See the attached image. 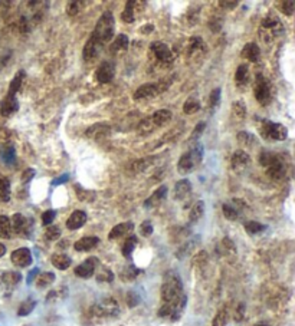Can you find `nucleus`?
<instances>
[{
	"mask_svg": "<svg viewBox=\"0 0 295 326\" xmlns=\"http://www.w3.org/2000/svg\"><path fill=\"white\" fill-rule=\"evenodd\" d=\"M161 301L163 304L159 309V316L172 318L177 321L182 316L186 307L187 298L183 292V283L176 272H167L161 284Z\"/></svg>",
	"mask_w": 295,
	"mask_h": 326,
	"instance_id": "f257e3e1",
	"label": "nucleus"
},
{
	"mask_svg": "<svg viewBox=\"0 0 295 326\" xmlns=\"http://www.w3.org/2000/svg\"><path fill=\"white\" fill-rule=\"evenodd\" d=\"M114 30H115V21H114L113 13L104 12L99 18V21L95 24V29H94L91 36L104 46L105 43H108L113 39Z\"/></svg>",
	"mask_w": 295,
	"mask_h": 326,
	"instance_id": "f03ea898",
	"label": "nucleus"
},
{
	"mask_svg": "<svg viewBox=\"0 0 295 326\" xmlns=\"http://www.w3.org/2000/svg\"><path fill=\"white\" fill-rule=\"evenodd\" d=\"M202 160H203V148L202 145L197 144L180 157L177 163V171L182 174H189L193 170H196V167L200 165Z\"/></svg>",
	"mask_w": 295,
	"mask_h": 326,
	"instance_id": "7ed1b4c3",
	"label": "nucleus"
},
{
	"mask_svg": "<svg viewBox=\"0 0 295 326\" xmlns=\"http://www.w3.org/2000/svg\"><path fill=\"white\" fill-rule=\"evenodd\" d=\"M261 134L267 140L284 141L288 138V128L278 122L264 121L261 124Z\"/></svg>",
	"mask_w": 295,
	"mask_h": 326,
	"instance_id": "20e7f679",
	"label": "nucleus"
},
{
	"mask_svg": "<svg viewBox=\"0 0 295 326\" xmlns=\"http://www.w3.org/2000/svg\"><path fill=\"white\" fill-rule=\"evenodd\" d=\"M92 312L97 318H115L120 313V307L115 299H102L92 307Z\"/></svg>",
	"mask_w": 295,
	"mask_h": 326,
	"instance_id": "39448f33",
	"label": "nucleus"
},
{
	"mask_svg": "<svg viewBox=\"0 0 295 326\" xmlns=\"http://www.w3.org/2000/svg\"><path fill=\"white\" fill-rule=\"evenodd\" d=\"M253 93L256 101L261 105H268L271 102V84L268 79H265L262 75L256 76L255 81V88H253Z\"/></svg>",
	"mask_w": 295,
	"mask_h": 326,
	"instance_id": "423d86ee",
	"label": "nucleus"
},
{
	"mask_svg": "<svg viewBox=\"0 0 295 326\" xmlns=\"http://www.w3.org/2000/svg\"><path fill=\"white\" fill-rule=\"evenodd\" d=\"M261 30H262V35L268 33L270 35L268 38H275V36H278L284 32V26L275 15H268L261 22Z\"/></svg>",
	"mask_w": 295,
	"mask_h": 326,
	"instance_id": "0eeeda50",
	"label": "nucleus"
},
{
	"mask_svg": "<svg viewBox=\"0 0 295 326\" xmlns=\"http://www.w3.org/2000/svg\"><path fill=\"white\" fill-rule=\"evenodd\" d=\"M115 76V65L113 62H102L99 64V66L95 70V79L99 84H108L111 82Z\"/></svg>",
	"mask_w": 295,
	"mask_h": 326,
	"instance_id": "6e6552de",
	"label": "nucleus"
},
{
	"mask_svg": "<svg viewBox=\"0 0 295 326\" xmlns=\"http://www.w3.org/2000/svg\"><path fill=\"white\" fill-rule=\"evenodd\" d=\"M151 52L153 55L163 64H170L174 59V53L170 47L163 42H153L151 43Z\"/></svg>",
	"mask_w": 295,
	"mask_h": 326,
	"instance_id": "1a4fd4ad",
	"label": "nucleus"
},
{
	"mask_svg": "<svg viewBox=\"0 0 295 326\" xmlns=\"http://www.w3.org/2000/svg\"><path fill=\"white\" fill-rule=\"evenodd\" d=\"M10 260L15 266L18 267H27L32 264L33 259H32V253L27 247H21V249H16L12 256H10Z\"/></svg>",
	"mask_w": 295,
	"mask_h": 326,
	"instance_id": "9d476101",
	"label": "nucleus"
},
{
	"mask_svg": "<svg viewBox=\"0 0 295 326\" xmlns=\"http://www.w3.org/2000/svg\"><path fill=\"white\" fill-rule=\"evenodd\" d=\"M101 49H102V45L99 42H97L92 36H90V39L87 41V43L84 46V52H82L84 61L85 62H94L98 58Z\"/></svg>",
	"mask_w": 295,
	"mask_h": 326,
	"instance_id": "9b49d317",
	"label": "nucleus"
},
{
	"mask_svg": "<svg viewBox=\"0 0 295 326\" xmlns=\"http://www.w3.org/2000/svg\"><path fill=\"white\" fill-rule=\"evenodd\" d=\"M98 264V260L95 257H90L87 259L84 263H81L79 266L75 267V275L78 278H82V279H88L91 278L92 275L95 273V267Z\"/></svg>",
	"mask_w": 295,
	"mask_h": 326,
	"instance_id": "f8f14e48",
	"label": "nucleus"
},
{
	"mask_svg": "<svg viewBox=\"0 0 295 326\" xmlns=\"http://www.w3.org/2000/svg\"><path fill=\"white\" fill-rule=\"evenodd\" d=\"M18 109H19V102H18L16 96L6 95V96L1 99V102H0V115H1V117H10V115H13Z\"/></svg>",
	"mask_w": 295,
	"mask_h": 326,
	"instance_id": "ddd939ff",
	"label": "nucleus"
},
{
	"mask_svg": "<svg viewBox=\"0 0 295 326\" xmlns=\"http://www.w3.org/2000/svg\"><path fill=\"white\" fill-rule=\"evenodd\" d=\"M250 164V157L249 154H246L244 150H238L232 154V158H230V165L235 171H242L245 170L248 165Z\"/></svg>",
	"mask_w": 295,
	"mask_h": 326,
	"instance_id": "4468645a",
	"label": "nucleus"
},
{
	"mask_svg": "<svg viewBox=\"0 0 295 326\" xmlns=\"http://www.w3.org/2000/svg\"><path fill=\"white\" fill-rule=\"evenodd\" d=\"M285 173H287V167L279 160V157H276L275 161L267 167V174L272 180H282L285 177Z\"/></svg>",
	"mask_w": 295,
	"mask_h": 326,
	"instance_id": "2eb2a0df",
	"label": "nucleus"
},
{
	"mask_svg": "<svg viewBox=\"0 0 295 326\" xmlns=\"http://www.w3.org/2000/svg\"><path fill=\"white\" fill-rule=\"evenodd\" d=\"M87 223V213L82 210H75L67 220V227L69 230H78Z\"/></svg>",
	"mask_w": 295,
	"mask_h": 326,
	"instance_id": "dca6fc26",
	"label": "nucleus"
},
{
	"mask_svg": "<svg viewBox=\"0 0 295 326\" xmlns=\"http://www.w3.org/2000/svg\"><path fill=\"white\" fill-rule=\"evenodd\" d=\"M98 244H99V239H98V237H95V236H87V237L79 239V240L74 244V247H75L76 252H90L92 249H95Z\"/></svg>",
	"mask_w": 295,
	"mask_h": 326,
	"instance_id": "f3484780",
	"label": "nucleus"
},
{
	"mask_svg": "<svg viewBox=\"0 0 295 326\" xmlns=\"http://www.w3.org/2000/svg\"><path fill=\"white\" fill-rule=\"evenodd\" d=\"M157 92H159V85H156V84H146V85L138 87L133 96H134V99H147V98L154 96Z\"/></svg>",
	"mask_w": 295,
	"mask_h": 326,
	"instance_id": "a211bd4d",
	"label": "nucleus"
},
{
	"mask_svg": "<svg viewBox=\"0 0 295 326\" xmlns=\"http://www.w3.org/2000/svg\"><path fill=\"white\" fill-rule=\"evenodd\" d=\"M134 230V224L130 223V221H125V223H120L117 226H114L111 229V232L108 234V239L110 240H115V239H120L125 234L131 233Z\"/></svg>",
	"mask_w": 295,
	"mask_h": 326,
	"instance_id": "6ab92c4d",
	"label": "nucleus"
},
{
	"mask_svg": "<svg viewBox=\"0 0 295 326\" xmlns=\"http://www.w3.org/2000/svg\"><path fill=\"white\" fill-rule=\"evenodd\" d=\"M0 158L7 165H12L16 161V150L12 144H3L0 147Z\"/></svg>",
	"mask_w": 295,
	"mask_h": 326,
	"instance_id": "aec40b11",
	"label": "nucleus"
},
{
	"mask_svg": "<svg viewBox=\"0 0 295 326\" xmlns=\"http://www.w3.org/2000/svg\"><path fill=\"white\" fill-rule=\"evenodd\" d=\"M190 191H192V183L189 180H180L174 186L173 196H174L176 200H183L190 194Z\"/></svg>",
	"mask_w": 295,
	"mask_h": 326,
	"instance_id": "412c9836",
	"label": "nucleus"
},
{
	"mask_svg": "<svg viewBox=\"0 0 295 326\" xmlns=\"http://www.w3.org/2000/svg\"><path fill=\"white\" fill-rule=\"evenodd\" d=\"M10 226H12V230H13L15 233L23 234L27 232V220H26V217H25L23 214H21V213H16V214L12 217Z\"/></svg>",
	"mask_w": 295,
	"mask_h": 326,
	"instance_id": "4be33fe9",
	"label": "nucleus"
},
{
	"mask_svg": "<svg viewBox=\"0 0 295 326\" xmlns=\"http://www.w3.org/2000/svg\"><path fill=\"white\" fill-rule=\"evenodd\" d=\"M259 56H261V49L256 43L250 42L246 43L244 49H242V58L248 59L249 62H258L259 61Z\"/></svg>",
	"mask_w": 295,
	"mask_h": 326,
	"instance_id": "5701e85b",
	"label": "nucleus"
},
{
	"mask_svg": "<svg viewBox=\"0 0 295 326\" xmlns=\"http://www.w3.org/2000/svg\"><path fill=\"white\" fill-rule=\"evenodd\" d=\"M249 82V65L242 64L235 72V84L238 87H245Z\"/></svg>",
	"mask_w": 295,
	"mask_h": 326,
	"instance_id": "b1692460",
	"label": "nucleus"
},
{
	"mask_svg": "<svg viewBox=\"0 0 295 326\" xmlns=\"http://www.w3.org/2000/svg\"><path fill=\"white\" fill-rule=\"evenodd\" d=\"M172 118H173L172 111H169V109H159V111H156V112L150 117V119H151V122H153L154 127H163V125H166L167 122H170Z\"/></svg>",
	"mask_w": 295,
	"mask_h": 326,
	"instance_id": "393cba45",
	"label": "nucleus"
},
{
	"mask_svg": "<svg viewBox=\"0 0 295 326\" xmlns=\"http://www.w3.org/2000/svg\"><path fill=\"white\" fill-rule=\"evenodd\" d=\"M166 194H167V187L166 186L159 187V188L156 190V193H154V194H153L150 198H147V200L144 201V207L150 209V207L157 206L161 200H164V198H166Z\"/></svg>",
	"mask_w": 295,
	"mask_h": 326,
	"instance_id": "a878e982",
	"label": "nucleus"
},
{
	"mask_svg": "<svg viewBox=\"0 0 295 326\" xmlns=\"http://www.w3.org/2000/svg\"><path fill=\"white\" fill-rule=\"evenodd\" d=\"M25 70H18L16 72V75H15V78H13V81L10 82V87H9V92L7 95H10V96H16V93L19 92V89H21V87H22V82L23 79H25Z\"/></svg>",
	"mask_w": 295,
	"mask_h": 326,
	"instance_id": "bb28decb",
	"label": "nucleus"
},
{
	"mask_svg": "<svg viewBox=\"0 0 295 326\" xmlns=\"http://www.w3.org/2000/svg\"><path fill=\"white\" fill-rule=\"evenodd\" d=\"M246 117V107L244 101H235L232 104V118L235 121H244Z\"/></svg>",
	"mask_w": 295,
	"mask_h": 326,
	"instance_id": "cd10ccee",
	"label": "nucleus"
},
{
	"mask_svg": "<svg viewBox=\"0 0 295 326\" xmlns=\"http://www.w3.org/2000/svg\"><path fill=\"white\" fill-rule=\"evenodd\" d=\"M203 214H204V201L199 200V201H196V203L192 206L190 213H189V220H190L192 223H196V221H199V220L202 218Z\"/></svg>",
	"mask_w": 295,
	"mask_h": 326,
	"instance_id": "c85d7f7f",
	"label": "nucleus"
},
{
	"mask_svg": "<svg viewBox=\"0 0 295 326\" xmlns=\"http://www.w3.org/2000/svg\"><path fill=\"white\" fill-rule=\"evenodd\" d=\"M183 111H184V114H187V115H192V114L199 112V111H200V102H199V99L195 98V96L187 98L186 102H184V105H183Z\"/></svg>",
	"mask_w": 295,
	"mask_h": 326,
	"instance_id": "c756f323",
	"label": "nucleus"
},
{
	"mask_svg": "<svg viewBox=\"0 0 295 326\" xmlns=\"http://www.w3.org/2000/svg\"><path fill=\"white\" fill-rule=\"evenodd\" d=\"M50 261H52V264H53L56 269H59V270H67L69 266H71V263H72L71 257L67 256V255H53L52 259H50Z\"/></svg>",
	"mask_w": 295,
	"mask_h": 326,
	"instance_id": "7c9ffc66",
	"label": "nucleus"
},
{
	"mask_svg": "<svg viewBox=\"0 0 295 326\" xmlns=\"http://www.w3.org/2000/svg\"><path fill=\"white\" fill-rule=\"evenodd\" d=\"M128 45H130V41H128V36L127 35H118L114 42L111 43V49L114 52H118V50H127L128 49Z\"/></svg>",
	"mask_w": 295,
	"mask_h": 326,
	"instance_id": "2f4dec72",
	"label": "nucleus"
},
{
	"mask_svg": "<svg viewBox=\"0 0 295 326\" xmlns=\"http://www.w3.org/2000/svg\"><path fill=\"white\" fill-rule=\"evenodd\" d=\"M137 241H138V240H137L136 236H130V237L125 239V241H124V244H123V249H121L123 256L125 257L131 256V253H133L134 249H136Z\"/></svg>",
	"mask_w": 295,
	"mask_h": 326,
	"instance_id": "473e14b6",
	"label": "nucleus"
},
{
	"mask_svg": "<svg viewBox=\"0 0 295 326\" xmlns=\"http://www.w3.org/2000/svg\"><path fill=\"white\" fill-rule=\"evenodd\" d=\"M222 211H223V216L230 221H235V220H238L241 217V211L236 209L233 204H230V203H225L222 206Z\"/></svg>",
	"mask_w": 295,
	"mask_h": 326,
	"instance_id": "72a5a7b5",
	"label": "nucleus"
},
{
	"mask_svg": "<svg viewBox=\"0 0 295 326\" xmlns=\"http://www.w3.org/2000/svg\"><path fill=\"white\" fill-rule=\"evenodd\" d=\"M10 200V181L9 178H0V201L7 203Z\"/></svg>",
	"mask_w": 295,
	"mask_h": 326,
	"instance_id": "f704fd0d",
	"label": "nucleus"
},
{
	"mask_svg": "<svg viewBox=\"0 0 295 326\" xmlns=\"http://www.w3.org/2000/svg\"><path fill=\"white\" fill-rule=\"evenodd\" d=\"M53 282H55V275H53L52 272H45V273H42V275L38 276L36 286H38L39 289H45L48 286H50Z\"/></svg>",
	"mask_w": 295,
	"mask_h": 326,
	"instance_id": "c9c22d12",
	"label": "nucleus"
},
{
	"mask_svg": "<svg viewBox=\"0 0 295 326\" xmlns=\"http://www.w3.org/2000/svg\"><path fill=\"white\" fill-rule=\"evenodd\" d=\"M10 236H12L10 220L6 216H0V237L1 239H10Z\"/></svg>",
	"mask_w": 295,
	"mask_h": 326,
	"instance_id": "e433bc0d",
	"label": "nucleus"
},
{
	"mask_svg": "<svg viewBox=\"0 0 295 326\" xmlns=\"http://www.w3.org/2000/svg\"><path fill=\"white\" fill-rule=\"evenodd\" d=\"M21 279H22V275L18 273V272H6V273H3V276H1L3 283H6L7 286H15V284H18V283L21 282Z\"/></svg>",
	"mask_w": 295,
	"mask_h": 326,
	"instance_id": "4c0bfd02",
	"label": "nucleus"
},
{
	"mask_svg": "<svg viewBox=\"0 0 295 326\" xmlns=\"http://www.w3.org/2000/svg\"><path fill=\"white\" fill-rule=\"evenodd\" d=\"M35 306H36V302H35L33 299H26V301H23V302L21 303V306H19V309H18V315H19V316H27L30 312H33Z\"/></svg>",
	"mask_w": 295,
	"mask_h": 326,
	"instance_id": "58836bf2",
	"label": "nucleus"
},
{
	"mask_svg": "<svg viewBox=\"0 0 295 326\" xmlns=\"http://www.w3.org/2000/svg\"><path fill=\"white\" fill-rule=\"evenodd\" d=\"M221 98H222V91L221 88H215L212 92H210V96H209V108L212 111H215L219 104H221Z\"/></svg>",
	"mask_w": 295,
	"mask_h": 326,
	"instance_id": "ea45409f",
	"label": "nucleus"
},
{
	"mask_svg": "<svg viewBox=\"0 0 295 326\" xmlns=\"http://www.w3.org/2000/svg\"><path fill=\"white\" fill-rule=\"evenodd\" d=\"M121 19H123V22H125V23H133V22H134V7L131 6V0L127 1L125 9H124V12L121 13Z\"/></svg>",
	"mask_w": 295,
	"mask_h": 326,
	"instance_id": "a19ab883",
	"label": "nucleus"
},
{
	"mask_svg": "<svg viewBox=\"0 0 295 326\" xmlns=\"http://www.w3.org/2000/svg\"><path fill=\"white\" fill-rule=\"evenodd\" d=\"M267 229V226L258 223V221H246L245 223V232L248 234H258L264 232Z\"/></svg>",
	"mask_w": 295,
	"mask_h": 326,
	"instance_id": "79ce46f5",
	"label": "nucleus"
},
{
	"mask_svg": "<svg viewBox=\"0 0 295 326\" xmlns=\"http://www.w3.org/2000/svg\"><path fill=\"white\" fill-rule=\"evenodd\" d=\"M236 140L239 141L242 145H253V144L256 142L255 135L250 134V132H246V131H241V132H238Z\"/></svg>",
	"mask_w": 295,
	"mask_h": 326,
	"instance_id": "37998d69",
	"label": "nucleus"
},
{
	"mask_svg": "<svg viewBox=\"0 0 295 326\" xmlns=\"http://www.w3.org/2000/svg\"><path fill=\"white\" fill-rule=\"evenodd\" d=\"M140 273V270L134 267V266H127L121 273H120V276H121V279L124 280H133L136 279L137 275Z\"/></svg>",
	"mask_w": 295,
	"mask_h": 326,
	"instance_id": "c03bdc74",
	"label": "nucleus"
},
{
	"mask_svg": "<svg viewBox=\"0 0 295 326\" xmlns=\"http://www.w3.org/2000/svg\"><path fill=\"white\" fill-rule=\"evenodd\" d=\"M75 193H76V196H78V198L79 200H84V201H91L94 200V197H95V194L92 193V191H88V190H84L81 186H75Z\"/></svg>",
	"mask_w": 295,
	"mask_h": 326,
	"instance_id": "a18cd8bd",
	"label": "nucleus"
},
{
	"mask_svg": "<svg viewBox=\"0 0 295 326\" xmlns=\"http://www.w3.org/2000/svg\"><path fill=\"white\" fill-rule=\"evenodd\" d=\"M227 324V312L225 309L219 310L212 322V326H226Z\"/></svg>",
	"mask_w": 295,
	"mask_h": 326,
	"instance_id": "49530a36",
	"label": "nucleus"
},
{
	"mask_svg": "<svg viewBox=\"0 0 295 326\" xmlns=\"http://www.w3.org/2000/svg\"><path fill=\"white\" fill-rule=\"evenodd\" d=\"M97 280L98 282H113L114 280V273L110 270V269H107V267H102L101 270H99V273L97 275Z\"/></svg>",
	"mask_w": 295,
	"mask_h": 326,
	"instance_id": "de8ad7c7",
	"label": "nucleus"
},
{
	"mask_svg": "<svg viewBox=\"0 0 295 326\" xmlns=\"http://www.w3.org/2000/svg\"><path fill=\"white\" fill-rule=\"evenodd\" d=\"M275 158H276V155H275V154L265 151V152H262V154L259 155V164H261V165H264V167L267 168L268 165H271V164L275 161Z\"/></svg>",
	"mask_w": 295,
	"mask_h": 326,
	"instance_id": "09e8293b",
	"label": "nucleus"
},
{
	"mask_svg": "<svg viewBox=\"0 0 295 326\" xmlns=\"http://www.w3.org/2000/svg\"><path fill=\"white\" fill-rule=\"evenodd\" d=\"M46 239L48 240H50V241H53V240H58L59 237H61V229L58 227V226H49L48 229H46Z\"/></svg>",
	"mask_w": 295,
	"mask_h": 326,
	"instance_id": "8fccbe9b",
	"label": "nucleus"
},
{
	"mask_svg": "<svg viewBox=\"0 0 295 326\" xmlns=\"http://www.w3.org/2000/svg\"><path fill=\"white\" fill-rule=\"evenodd\" d=\"M295 10V3L294 1H282L281 3V12L287 16H293Z\"/></svg>",
	"mask_w": 295,
	"mask_h": 326,
	"instance_id": "3c124183",
	"label": "nucleus"
},
{
	"mask_svg": "<svg viewBox=\"0 0 295 326\" xmlns=\"http://www.w3.org/2000/svg\"><path fill=\"white\" fill-rule=\"evenodd\" d=\"M55 217H56V211L55 210H46L45 213L42 214V223L45 226H50L53 223Z\"/></svg>",
	"mask_w": 295,
	"mask_h": 326,
	"instance_id": "603ef678",
	"label": "nucleus"
},
{
	"mask_svg": "<svg viewBox=\"0 0 295 326\" xmlns=\"http://www.w3.org/2000/svg\"><path fill=\"white\" fill-rule=\"evenodd\" d=\"M140 233L143 234L144 237H148V236L153 234V224H151L150 220H146V221L141 223V226H140Z\"/></svg>",
	"mask_w": 295,
	"mask_h": 326,
	"instance_id": "864d4df0",
	"label": "nucleus"
},
{
	"mask_svg": "<svg viewBox=\"0 0 295 326\" xmlns=\"http://www.w3.org/2000/svg\"><path fill=\"white\" fill-rule=\"evenodd\" d=\"M36 175V171L33 168H27L25 173L22 174V183L23 184H27L33 180V177Z\"/></svg>",
	"mask_w": 295,
	"mask_h": 326,
	"instance_id": "5fc2aeb1",
	"label": "nucleus"
},
{
	"mask_svg": "<svg viewBox=\"0 0 295 326\" xmlns=\"http://www.w3.org/2000/svg\"><path fill=\"white\" fill-rule=\"evenodd\" d=\"M79 6H81V3H79V1H69L68 9H67V12H68L69 16H76V15H78V12H79Z\"/></svg>",
	"mask_w": 295,
	"mask_h": 326,
	"instance_id": "6e6d98bb",
	"label": "nucleus"
},
{
	"mask_svg": "<svg viewBox=\"0 0 295 326\" xmlns=\"http://www.w3.org/2000/svg\"><path fill=\"white\" fill-rule=\"evenodd\" d=\"M204 128H206V122H199L197 125H196V128H195V131H193V135L190 137V140H197L202 134H203Z\"/></svg>",
	"mask_w": 295,
	"mask_h": 326,
	"instance_id": "4d7b16f0",
	"label": "nucleus"
},
{
	"mask_svg": "<svg viewBox=\"0 0 295 326\" xmlns=\"http://www.w3.org/2000/svg\"><path fill=\"white\" fill-rule=\"evenodd\" d=\"M127 302H128V306H130V307H134V306H137L138 302H140V298H138V295H137V293H134V292H130V293H128V296H127Z\"/></svg>",
	"mask_w": 295,
	"mask_h": 326,
	"instance_id": "13d9d810",
	"label": "nucleus"
},
{
	"mask_svg": "<svg viewBox=\"0 0 295 326\" xmlns=\"http://www.w3.org/2000/svg\"><path fill=\"white\" fill-rule=\"evenodd\" d=\"M69 178V174H62V175H59L58 178H55L53 181H52V186L56 187V186H61V184H64V183H67Z\"/></svg>",
	"mask_w": 295,
	"mask_h": 326,
	"instance_id": "bf43d9fd",
	"label": "nucleus"
},
{
	"mask_svg": "<svg viewBox=\"0 0 295 326\" xmlns=\"http://www.w3.org/2000/svg\"><path fill=\"white\" fill-rule=\"evenodd\" d=\"M219 4L223 6L225 9H235V7H238L239 1H219Z\"/></svg>",
	"mask_w": 295,
	"mask_h": 326,
	"instance_id": "052dcab7",
	"label": "nucleus"
},
{
	"mask_svg": "<svg viewBox=\"0 0 295 326\" xmlns=\"http://www.w3.org/2000/svg\"><path fill=\"white\" fill-rule=\"evenodd\" d=\"M9 59H10V53H7V55H4V56H1V58H0V70L3 69V68L7 65Z\"/></svg>",
	"mask_w": 295,
	"mask_h": 326,
	"instance_id": "680f3d73",
	"label": "nucleus"
},
{
	"mask_svg": "<svg viewBox=\"0 0 295 326\" xmlns=\"http://www.w3.org/2000/svg\"><path fill=\"white\" fill-rule=\"evenodd\" d=\"M153 29H154V26H153V24H147V26L140 27V32H141V33H150Z\"/></svg>",
	"mask_w": 295,
	"mask_h": 326,
	"instance_id": "e2e57ef3",
	"label": "nucleus"
},
{
	"mask_svg": "<svg viewBox=\"0 0 295 326\" xmlns=\"http://www.w3.org/2000/svg\"><path fill=\"white\" fill-rule=\"evenodd\" d=\"M38 273H39V270H38V269H33V270L29 273V276H27V283H29V284H30V282H33L35 276H36Z\"/></svg>",
	"mask_w": 295,
	"mask_h": 326,
	"instance_id": "0e129e2a",
	"label": "nucleus"
},
{
	"mask_svg": "<svg viewBox=\"0 0 295 326\" xmlns=\"http://www.w3.org/2000/svg\"><path fill=\"white\" fill-rule=\"evenodd\" d=\"M4 253H6V246L3 243H0V257L4 256Z\"/></svg>",
	"mask_w": 295,
	"mask_h": 326,
	"instance_id": "69168bd1",
	"label": "nucleus"
},
{
	"mask_svg": "<svg viewBox=\"0 0 295 326\" xmlns=\"http://www.w3.org/2000/svg\"><path fill=\"white\" fill-rule=\"evenodd\" d=\"M253 326H268V325H267L265 322H261V324H256V325H253Z\"/></svg>",
	"mask_w": 295,
	"mask_h": 326,
	"instance_id": "338daca9",
	"label": "nucleus"
}]
</instances>
